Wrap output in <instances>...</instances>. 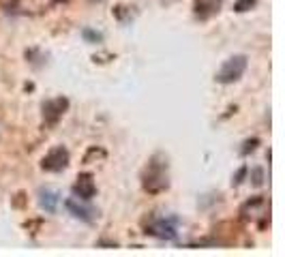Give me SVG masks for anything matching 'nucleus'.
Listing matches in <instances>:
<instances>
[{
  "label": "nucleus",
  "mask_w": 285,
  "mask_h": 257,
  "mask_svg": "<svg viewBox=\"0 0 285 257\" xmlns=\"http://www.w3.org/2000/svg\"><path fill=\"white\" fill-rule=\"evenodd\" d=\"M247 69V56H231L229 60L223 62V67L217 73V81L221 84H231V81L240 79Z\"/></svg>",
  "instance_id": "obj_1"
},
{
  "label": "nucleus",
  "mask_w": 285,
  "mask_h": 257,
  "mask_svg": "<svg viewBox=\"0 0 285 257\" xmlns=\"http://www.w3.org/2000/svg\"><path fill=\"white\" fill-rule=\"evenodd\" d=\"M264 182V174H262V169H253V184L255 186H259V184H262Z\"/></svg>",
  "instance_id": "obj_10"
},
{
  "label": "nucleus",
  "mask_w": 285,
  "mask_h": 257,
  "mask_svg": "<svg viewBox=\"0 0 285 257\" xmlns=\"http://www.w3.org/2000/svg\"><path fill=\"white\" fill-rule=\"evenodd\" d=\"M67 165H69V150L62 148V146L50 150V153L43 156V161H41V167H43L45 172H62Z\"/></svg>",
  "instance_id": "obj_3"
},
{
  "label": "nucleus",
  "mask_w": 285,
  "mask_h": 257,
  "mask_svg": "<svg viewBox=\"0 0 285 257\" xmlns=\"http://www.w3.org/2000/svg\"><path fill=\"white\" fill-rule=\"evenodd\" d=\"M58 202H60V195H58L56 191H50V189L39 191V204H41V208L47 210V212H56Z\"/></svg>",
  "instance_id": "obj_7"
},
{
  "label": "nucleus",
  "mask_w": 285,
  "mask_h": 257,
  "mask_svg": "<svg viewBox=\"0 0 285 257\" xmlns=\"http://www.w3.org/2000/svg\"><path fill=\"white\" fill-rule=\"evenodd\" d=\"M178 221L176 217H161V219H152V223L146 227V233L157 238H165V240H171L176 238V230H178Z\"/></svg>",
  "instance_id": "obj_2"
},
{
  "label": "nucleus",
  "mask_w": 285,
  "mask_h": 257,
  "mask_svg": "<svg viewBox=\"0 0 285 257\" xmlns=\"http://www.w3.org/2000/svg\"><path fill=\"white\" fill-rule=\"evenodd\" d=\"M69 101L67 99H54V101H47L43 105V112H45V120L50 122V125H54V122L60 118L64 114V109H67Z\"/></svg>",
  "instance_id": "obj_6"
},
{
  "label": "nucleus",
  "mask_w": 285,
  "mask_h": 257,
  "mask_svg": "<svg viewBox=\"0 0 285 257\" xmlns=\"http://www.w3.org/2000/svg\"><path fill=\"white\" fill-rule=\"evenodd\" d=\"M146 191L157 193L168 186V174H165V165H157V163H150L146 172V180H144Z\"/></svg>",
  "instance_id": "obj_4"
},
{
  "label": "nucleus",
  "mask_w": 285,
  "mask_h": 257,
  "mask_svg": "<svg viewBox=\"0 0 285 257\" xmlns=\"http://www.w3.org/2000/svg\"><path fill=\"white\" fill-rule=\"evenodd\" d=\"M255 2H257V0H236V2H234V11H238V13H245V11L251 9Z\"/></svg>",
  "instance_id": "obj_9"
},
{
  "label": "nucleus",
  "mask_w": 285,
  "mask_h": 257,
  "mask_svg": "<svg viewBox=\"0 0 285 257\" xmlns=\"http://www.w3.org/2000/svg\"><path fill=\"white\" fill-rule=\"evenodd\" d=\"M64 206H67V210H69L71 214H73V217L82 219V221H88V223H90V221L94 219V210L88 208V206H80V204H77L75 200H67V204H64Z\"/></svg>",
  "instance_id": "obj_8"
},
{
  "label": "nucleus",
  "mask_w": 285,
  "mask_h": 257,
  "mask_svg": "<svg viewBox=\"0 0 285 257\" xmlns=\"http://www.w3.org/2000/svg\"><path fill=\"white\" fill-rule=\"evenodd\" d=\"M94 193H97V184H94V180L90 174H84V176L77 178V182L73 186V195L75 200H82V202H88L94 197Z\"/></svg>",
  "instance_id": "obj_5"
}]
</instances>
